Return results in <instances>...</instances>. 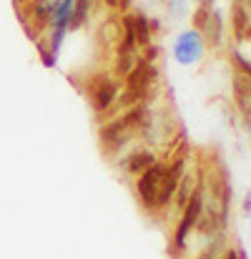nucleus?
I'll use <instances>...</instances> for the list:
<instances>
[{
  "label": "nucleus",
  "instance_id": "nucleus-8",
  "mask_svg": "<svg viewBox=\"0 0 251 259\" xmlns=\"http://www.w3.org/2000/svg\"><path fill=\"white\" fill-rule=\"evenodd\" d=\"M156 164V156L151 154V151H136V154H131L128 156V161H126V169L131 174H141L146 171V169H151Z\"/></svg>",
  "mask_w": 251,
  "mask_h": 259
},
{
  "label": "nucleus",
  "instance_id": "nucleus-16",
  "mask_svg": "<svg viewBox=\"0 0 251 259\" xmlns=\"http://www.w3.org/2000/svg\"><path fill=\"white\" fill-rule=\"evenodd\" d=\"M209 18H211V8L209 5H198V10L193 13V25L204 30V25L209 23Z\"/></svg>",
  "mask_w": 251,
  "mask_h": 259
},
{
  "label": "nucleus",
  "instance_id": "nucleus-11",
  "mask_svg": "<svg viewBox=\"0 0 251 259\" xmlns=\"http://www.w3.org/2000/svg\"><path fill=\"white\" fill-rule=\"evenodd\" d=\"M221 15L219 13H211V18H209V23L204 25V30H206V38L214 43V46H221Z\"/></svg>",
  "mask_w": 251,
  "mask_h": 259
},
{
  "label": "nucleus",
  "instance_id": "nucleus-14",
  "mask_svg": "<svg viewBox=\"0 0 251 259\" xmlns=\"http://www.w3.org/2000/svg\"><path fill=\"white\" fill-rule=\"evenodd\" d=\"M58 3H61V0H35V20H38V23H43V20L53 18V13H56Z\"/></svg>",
  "mask_w": 251,
  "mask_h": 259
},
{
  "label": "nucleus",
  "instance_id": "nucleus-18",
  "mask_svg": "<svg viewBox=\"0 0 251 259\" xmlns=\"http://www.w3.org/2000/svg\"><path fill=\"white\" fill-rule=\"evenodd\" d=\"M183 5H186V0H168V10L173 15H183Z\"/></svg>",
  "mask_w": 251,
  "mask_h": 259
},
{
  "label": "nucleus",
  "instance_id": "nucleus-22",
  "mask_svg": "<svg viewBox=\"0 0 251 259\" xmlns=\"http://www.w3.org/2000/svg\"><path fill=\"white\" fill-rule=\"evenodd\" d=\"M241 259H244V257H241Z\"/></svg>",
  "mask_w": 251,
  "mask_h": 259
},
{
  "label": "nucleus",
  "instance_id": "nucleus-15",
  "mask_svg": "<svg viewBox=\"0 0 251 259\" xmlns=\"http://www.w3.org/2000/svg\"><path fill=\"white\" fill-rule=\"evenodd\" d=\"M123 46L128 48H136L138 40H136V23H133V15L126 13L123 15Z\"/></svg>",
  "mask_w": 251,
  "mask_h": 259
},
{
  "label": "nucleus",
  "instance_id": "nucleus-9",
  "mask_svg": "<svg viewBox=\"0 0 251 259\" xmlns=\"http://www.w3.org/2000/svg\"><path fill=\"white\" fill-rule=\"evenodd\" d=\"M234 88H236V103H239V108L251 118V78L239 76Z\"/></svg>",
  "mask_w": 251,
  "mask_h": 259
},
{
  "label": "nucleus",
  "instance_id": "nucleus-10",
  "mask_svg": "<svg viewBox=\"0 0 251 259\" xmlns=\"http://www.w3.org/2000/svg\"><path fill=\"white\" fill-rule=\"evenodd\" d=\"M133 66H136L133 48H128V46L121 43V48H118V73H121V76H128V73L133 71Z\"/></svg>",
  "mask_w": 251,
  "mask_h": 259
},
{
  "label": "nucleus",
  "instance_id": "nucleus-7",
  "mask_svg": "<svg viewBox=\"0 0 251 259\" xmlns=\"http://www.w3.org/2000/svg\"><path fill=\"white\" fill-rule=\"evenodd\" d=\"M196 186H198V179L193 176L191 171H183L181 174V181H178V189H176V204L178 206H186L188 204V199H191V194L196 191Z\"/></svg>",
  "mask_w": 251,
  "mask_h": 259
},
{
  "label": "nucleus",
  "instance_id": "nucleus-1",
  "mask_svg": "<svg viewBox=\"0 0 251 259\" xmlns=\"http://www.w3.org/2000/svg\"><path fill=\"white\" fill-rule=\"evenodd\" d=\"M201 209H204V189H201V184H198L196 191L191 194L188 204L183 206V219H181V224H178V229H176V249H183V247H186V237H188V232L196 227V222H198V217H201Z\"/></svg>",
  "mask_w": 251,
  "mask_h": 259
},
{
  "label": "nucleus",
  "instance_id": "nucleus-4",
  "mask_svg": "<svg viewBox=\"0 0 251 259\" xmlns=\"http://www.w3.org/2000/svg\"><path fill=\"white\" fill-rule=\"evenodd\" d=\"M173 56H176V61H178L181 66H191V63L201 61V56H204V40H201L198 30H186V33L176 40Z\"/></svg>",
  "mask_w": 251,
  "mask_h": 259
},
{
  "label": "nucleus",
  "instance_id": "nucleus-20",
  "mask_svg": "<svg viewBox=\"0 0 251 259\" xmlns=\"http://www.w3.org/2000/svg\"><path fill=\"white\" fill-rule=\"evenodd\" d=\"M106 5H111V8H118V0H106Z\"/></svg>",
  "mask_w": 251,
  "mask_h": 259
},
{
  "label": "nucleus",
  "instance_id": "nucleus-2",
  "mask_svg": "<svg viewBox=\"0 0 251 259\" xmlns=\"http://www.w3.org/2000/svg\"><path fill=\"white\" fill-rule=\"evenodd\" d=\"M131 126L126 123V118L121 116V118H113V121H108V123H103L101 126V146H103V151L106 154H116L118 149H123L126 144H128V139H131Z\"/></svg>",
  "mask_w": 251,
  "mask_h": 259
},
{
  "label": "nucleus",
  "instance_id": "nucleus-19",
  "mask_svg": "<svg viewBox=\"0 0 251 259\" xmlns=\"http://www.w3.org/2000/svg\"><path fill=\"white\" fill-rule=\"evenodd\" d=\"M128 5H131V0H118V8L121 10H128Z\"/></svg>",
  "mask_w": 251,
  "mask_h": 259
},
{
  "label": "nucleus",
  "instance_id": "nucleus-5",
  "mask_svg": "<svg viewBox=\"0 0 251 259\" xmlns=\"http://www.w3.org/2000/svg\"><path fill=\"white\" fill-rule=\"evenodd\" d=\"M118 98V86L113 83V81H103L101 86L93 91V106H95V111H106V108H111V103Z\"/></svg>",
  "mask_w": 251,
  "mask_h": 259
},
{
  "label": "nucleus",
  "instance_id": "nucleus-12",
  "mask_svg": "<svg viewBox=\"0 0 251 259\" xmlns=\"http://www.w3.org/2000/svg\"><path fill=\"white\" fill-rule=\"evenodd\" d=\"M88 10H90V0H76V8H73V15H71V23H68L71 30H76V28L83 25Z\"/></svg>",
  "mask_w": 251,
  "mask_h": 259
},
{
  "label": "nucleus",
  "instance_id": "nucleus-3",
  "mask_svg": "<svg viewBox=\"0 0 251 259\" xmlns=\"http://www.w3.org/2000/svg\"><path fill=\"white\" fill-rule=\"evenodd\" d=\"M164 174H166V166H161L156 161L138 179V196L148 209H156V199H159V191H161V184H164Z\"/></svg>",
  "mask_w": 251,
  "mask_h": 259
},
{
  "label": "nucleus",
  "instance_id": "nucleus-13",
  "mask_svg": "<svg viewBox=\"0 0 251 259\" xmlns=\"http://www.w3.org/2000/svg\"><path fill=\"white\" fill-rule=\"evenodd\" d=\"M133 23H136V40H138L141 46H148V40H151L148 18H146V15H133Z\"/></svg>",
  "mask_w": 251,
  "mask_h": 259
},
{
  "label": "nucleus",
  "instance_id": "nucleus-21",
  "mask_svg": "<svg viewBox=\"0 0 251 259\" xmlns=\"http://www.w3.org/2000/svg\"><path fill=\"white\" fill-rule=\"evenodd\" d=\"M198 3H201V5H209V8H211V3H214V0H198Z\"/></svg>",
  "mask_w": 251,
  "mask_h": 259
},
{
  "label": "nucleus",
  "instance_id": "nucleus-17",
  "mask_svg": "<svg viewBox=\"0 0 251 259\" xmlns=\"http://www.w3.org/2000/svg\"><path fill=\"white\" fill-rule=\"evenodd\" d=\"M234 63H236L239 68H241V76L251 78V61H249V58H244V56H241V53L236 51V53H234Z\"/></svg>",
  "mask_w": 251,
  "mask_h": 259
},
{
  "label": "nucleus",
  "instance_id": "nucleus-6",
  "mask_svg": "<svg viewBox=\"0 0 251 259\" xmlns=\"http://www.w3.org/2000/svg\"><path fill=\"white\" fill-rule=\"evenodd\" d=\"M234 33H236V40H244L246 35H251V18L244 3L234 5Z\"/></svg>",
  "mask_w": 251,
  "mask_h": 259
}]
</instances>
